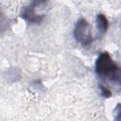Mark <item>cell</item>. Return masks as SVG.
<instances>
[{"instance_id":"5b68a950","label":"cell","mask_w":121,"mask_h":121,"mask_svg":"<svg viewBox=\"0 0 121 121\" xmlns=\"http://www.w3.org/2000/svg\"><path fill=\"white\" fill-rule=\"evenodd\" d=\"M99 87L101 90V93L102 96L105 98H108L112 96V93L110 90L102 85H100Z\"/></svg>"},{"instance_id":"277c9868","label":"cell","mask_w":121,"mask_h":121,"mask_svg":"<svg viewBox=\"0 0 121 121\" xmlns=\"http://www.w3.org/2000/svg\"><path fill=\"white\" fill-rule=\"evenodd\" d=\"M96 26L98 33L100 35L104 34L108 27V21L105 16L103 14L97 15L96 18Z\"/></svg>"},{"instance_id":"6da1fadb","label":"cell","mask_w":121,"mask_h":121,"mask_svg":"<svg viewBox=\"0 0 121 121\" xmlns=\"http://www.w3.org/2000/svg\"><path fill=\"white\" fill-rule=\"evenodd\" d=\"M95 71L99 76L120 84V68L108 52H102L99 55L95 62Z\"/></svg>"},{"instance_id":"7a4b0ae2","label":"cell","mask_w":121,"mask_h":121,"mask_svg":"<svg viewBox=\"0 0 121 121\" xmlns=\"http://www.w3.org/2000/svg\"><path fill=\"white\" fill-rule=\"evenodd\" d=\"M73 34L76 41L84 47L90 45L92 41L91 26L84 18H80L77 21Z\"/></svg>"},{"instance_id":"3957f363","label":"cell","mask_w":121,"mask_h":121,"mask_svg":"<svg viewBox=\"0 0 121 121\" xmlns=\"http://www.w3.org/2000/svg\"><path fill=\"white\" fill-rule=\"evenodd\" d=\"M39 1H33L30 4L24 7L21 11V17L30 23L38 24L40 23L43 17V15H38L35 11V7L39 4Z\"/></svg>"}]
</instances>
